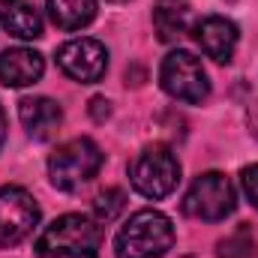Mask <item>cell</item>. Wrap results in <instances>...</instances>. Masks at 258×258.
Instances as JSON below:
<instances>
[{"mask_svg": "<svg viewBox=\"0 0 258 258\" xmlns=\"http://www.w3.org/2000/svg\"><path fill=\"white\" fill-rule=\"evenodd\" d=\"M102 249V225L84 213H66L45 225L36 240L39 258H96Z\"/></svg>", "mask_w": 258, "mask_h": 258, "instance_id": "obj_1", "label": "cell"}, {"mask_svg": "<svg viewBox=\"0 0 258 258\" xmlns=\"http://www.w3.org/2000/svg\"><path fill=\"white\" fill-rule=\"evenodd\" d=\"M174 243V225L159 210H138L114 234L117 258H162Z\"/></svg>", "mask_w": 258, "mask_h": 258, "instance_id": "obj_2", "label": "cell"}, {"mask_svg": "<svg viewBox=\"0 0 258 258\" xmlns=\"http://www.w3.org/2000/svg\"><path fill=\"white\" fill-rule=\"evenodd\" d=\"M102 162H105V156H102V150H99L96 141H90V138H72V141L60 144L48 156V177H51V183L57 189L75 192V189H81L84 183H90L99 174Z\"/></svg>", "mask_w": 258, "mask_h": 258, "instance_id": "obj_3", "label": "cell"}, {"mask_svg": "<svg viewBox=\"0 0 258 258\" xmlns=\"http://www.w3.org/2000/svg\"><path fill=\"white\" fill-rule=\"evenodd\" d=\"M129 180H132V189L138 195L159 201V198L174 192V186L180 180V162L162 144L144 147L135 156V162L129 165Z\"/></svg>", "mask_w": 258, "mask_h": 258, "instance_id": "obj_4", "label": "cell"}, {"mask_svg": "<svg viewBox=\"0 0 258 258\" xmlns=\"http://www.w3.org/2000/svg\"><path fill=\"white\" fill-rule=\"evenodd\" d=\"M159 84L171 99L189 102V105H198L210 96V81H207V72H204L201 60L189 51H180V48L162 60Z\"/></svg>", "mask_w": 258, "mask_h": 258, "instance_id": "obj_5", "label": "cell"}, {"mask_svg": "<svg viewBox=\"0 0 258 258\" xmlns=\"http://www.w3.org/2000/svg\"><path fill=\"white\" fill-rule=\"evenodd\" d=\"M234 186L225 174L219 171H207L201 177H195L192 186L183 195V213L201 219V222H219L234 210Z\"/></svg>", "mask_w": 258, "mask_h": 258, "instance_id": "obj_6", "label": "cell"}, {"mask_svg": "<svg viewBox=\"0 0 258 258\" xmlns=\"http://www.w3.org/2000/svg\"><path fill=\"white\" fill-rule=\"evenodd\" d=\"M39 222L36 198L21 186H0V249L18 246Z\"/></svg>", "mask_w": 258, "mask_h": 258, "instance_id": "obj_7", "label": "cell"}, {"mask_svg": "<svg viewBox=\"0 0 258 258\" xmlns=\"http://www.w3.org/2000/svg\"><path fill=\"white\" fill-rule=\"evenodd\" d=\"M57 66L63 69L72 81H81V84H96L105 69H108V51L102 42L96 39H69L57 48Z\"/></svg>", "mask_w": 258, "mask_h": 258, "instance_id": "obj_8", "label": "cell"}, {"mask_svg": "<svg viewBox=\"0 0 258 258\" xmlns=\"http://www.w3.org/2000/svg\"><path fill=\"white\" fill-rule=\"evenodd\" d=\"M237 24L222 18V15H207L195 24V42L201 45V51L207 57H213L216 63H228L234 57V48H237Z\"/></svg>", "mask_w": 258, "mask_h": 258, "instance_id": "obj_9", "label": "cell"}, {"mask_svg": "<svg viewBox=\"0 0 258 258\" xmlns=\"http://www.w3.org/2000/svg\"><path fill=\"white\" fill-rule=\"evenodd\" d=\"M18 117H21V126L27 129L30 138L36 141H48L57 135V129L63 123V111L54 99L48 96H27L18 102Z\"/></svg>", "mask_w": 258, "mask_h": 258, "instance_id": "obj_10", "label": "cell"}, {"mask_svg": "<svg viewBox=\"0 0 258 258\" xmlns=\"http://www.w3.org/2000/svg\"><path fill=\"white\" fill-rule=\"evenodd\" d=\"M45 72V60L33 48H6L0 54V84L6 87H27L36 84Z\"/></svg>", "mask_w": 258, "mask_h": 258, "instance_id": "obj_11", "label": "cell"}, {"mask_svg": "<svg viewBox=\"0 0 258 258\" xmlns=\"http://www.w3.org/2000/svg\"><path fill=\"white\" fill-rule=\"evenodd\" d=\"M0 24L18 39L42 36V15L30 0H0Z\"/></svg>", "mask_w": 258, "mask_h": 258, "instance_id": "obj_12", "label": "cell"}, {"mask_svg": "<svg viewBox=\"0 0 258 258\" xmlns=\"http://www.w3.org/2000/svg\"><path fill=\"white\" fill-rule=\"evenodd\" d=\"M48 15L60 30H81L96 18V0H48Z\"/></svg>", "mask_w": 258, "mask_h": 258, "instance_id": "obj_13", "label": "cell"}, {"mask_svg": "<svg viewBox=\"0 0 258 258\" xmlns=\"http://www.w3.org/2000/svg\"><path fill=\"white\" fill-rule=\"evenodd\" d=\"M153 27L162 42H174L189 30V6H159L153 12Z\"/></svg>", "mask_w": 258, "mask_h": 258, "instance_id": "obj_14", "label": "cell"}, {"mask_svg": "<svg viewBox=\"0 0 258 258\" xmlns=\"http://www.w3.org/2000/svg\"><path fill=\"white\" fill-rule=\"evenodd\" d=\"M252 252H255V243H252V234L246 228L219 240V258H252Z\"/></svg>", "mask_w": 258, "mask_h": 258, "instance_id": "obj_15", "label": "cell"}, {"mask_svg": "<svg viewBox=\"0 0 258 258\" xmlns=\"http://www.w3.org/2000/svg\"><path fill=\"white\" fill-rule=\"evenodd\" d=\"M123 201H126V195L120 192V189H105V192H99L96 201H93L96 222H99V225H102V222H111V219L123 210Z\"/></svg>", "mask_w": 258, "mask_h": 258, "instance_id": "obj_16", "label": "cell"}, {"mask_svg": "<svg viewBox=\"0 0 258 258\" xmlns=\"http://www.w3.org/2000/svg\"><path fill=\"white\" fill-rule=\"evenodd\" d=\"M240 180H243V192H246V198H249V204L258 210V162L249 165V168H243Z\"/></svg>", "mask_w": 258, "mask_h": 258, "instance_id": "obj_17", "label": "cell"}, {"mask_svg": "<svg viewBox=\"0 0 258 258\" xmlns=\"http://www.w3.org/2000/svg\"><path fill=\"white\" fill-rule=\"evenodd\" d=\"M90 105H93V117H96V120L108 117V102H105V99H93Z\"/></svg>", "mask_w": 258, "mask_h": 258, "instance_id": "obj_18", "label": "cell"}, {"mask_svg": "<svg viewBox=\"0 0 258 258\" xmlns=\"http://www.w3.org/2000/svg\"><path fill=\"white\" fill-rule=\"evenodd\" d=\"M3 141H6V114L0 108V147H3Z\"/></svg>", "mask_w": 258, "mask_h": 258, "instance_id": "obj_19", "label": "cell"}, {"mask_svg": "<svg viewBox=\"0 0 258 258\" xmlns=\"http://www.w3.org/2000/svg\"><path fill=\"white\" fill-rule=\"evenodd\" d=\"M249 123L255 126V129H252V132H255V135H258V105H255V108H252V114H249Z\"/></svg>", "mask_w": 258, "mask_h": 258, "instance_id": "obj_20", "label": "cell"}, {"mask_svg": "<svg viewBox=\"0 0 258 258\" xmlns=\"http://www.w3.org/2000/svg\"><path fill=\"white\" fill-rule=\"evenodd\" d=\"M111 3H126V0H111Z\"/></svg>", "mask_w": 258, "mask_h": 258, "instance_id": "obj_21", "label": "cell"}]
</instances>
